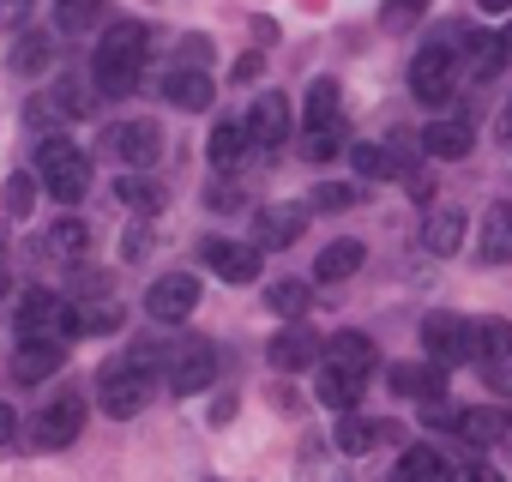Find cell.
Here are the masks:
<instances>
[{
	"instance_id": "20",
	"label": "cell",
	"mask_w": 512,
	"mask_h": 482,
	"mask_svg": "<svg viewBox=\"0 0 512 482\" xmlns=\"http://www.w3.org/2000/svg\"><path fill=\"white\" fill-rule=\"evenodd\" d=\"M247 139L253 145H284L290 139V103L284 97H260L247 115Z\"/></svg>"
},
{
	"instance_id": "47",
	"label": "cell",
	"mask_w": 512,
	"mask_h": 482,
	"mask_svg": "<svg viewBox=\"0 0 512 482\" xmlns=\"http://www.w3.org/2000/svg\"><path fill=\"white\" fill-rule=\"evenodd\" d=\"M181 55H187L193 67H205V61H211V37H187V43H181Z\"/></svg>"
},
{
	"instance_id": "9",
	"label": "cell",
	"mask_w": 512,
	"mask_h": 482,
	"mask_svg": "<svg viewBox=\"0 0 512 482\" xmlns=\"http://www.w3.org/2000/svg\"><path fill=\"white\" fill-rule=\"evenodd\" d=\"M103 145H109L127 169H151V163L163 157V127H157V121H145V115H139V121H115Z\"/></svg>"
},
{
	"instance_id": "18",
	"label": "cell",
	"mask_w": 512,
	"mask_h": 482,
	"mask_svg": "<svg viewBox=\"0 0 512 482\" xmlns=\"http://www.w3.org/2000/svg\"><path fill=\"white\" fill-rule=\"evenodd\" d=\"M470 145H476V127L470 121H428V133H422V151L440 157V163L470 157Z\"/></svg>"
},
{
	"instance_id": "40",
	"label": "cell",
	"mask_w": 512,
	"mask_h": 482,
	"mask_svg": "<svg viewBox=\"0 0 512 482\" xmlns=\"http://www.w3.org/2000/svg\"><path fill=\"white\" fill-rule=\"evenodd\" d=\"M7 211H13V217H31V211H37V175L19 169V175L7 181Z\"/></svg>"
},
{
	"instance_id": "12",
	"label": "cell",
	"mask_w": 512,
	"mask_h": 482,
	"mask_svg": "<svg viewBox=\"0 0 512 482\" xmlns=\"http://www.w3.org/2000/svg\"><path fill=\"white\" fill-rule=\"evenodd\" d=\"M422 338H428V356H434L440 368L476 362V356H470V320H458V314H428V320H422Z\"/></svg>"
},
{
	"instance_id": "52",
	"label": "cell",
	"mask_w": 512,
	"mask_h": 482,
	"mask_svg": "<svg viewBox=\"0 0 512 482\" xmlns=\"http://www.w3.org/2000/svg\"><path fill=\"white\" fill-rule=\"evenodd\" d=\"M500 43H506V55H512V25H506V37H500Z\"/></svg>"
},
{
	"instance_id": "23",
	"label": "cell",
	"mask_w": 512,
	"mask_h": 482,
	"mask_svg": "<svg viewBox=\"0 0 512 482\" xmlns=\"http://www.w3.org/2000/svg\"><path fill=\"white\" fill-rule=\"evenodd\" d=\"M392 434H398V422H368V416L344 410V422H338V452L362 458V452H374V446H380V440H392Z\"/></svg>"
},
{
	"instance_id": "11",
	"label": "cell",
	"mask_w": 512,
	"mask_h": 482,
	"mask_svg": "<svg viewBox=\"0 0 512 482\" xmlns=\"http://www.w3.org/2000/svg\"><path fill=\"white\" fill-rule=\"evenodd\" d=\"M302 229H308V205H290V199H278V205H260L253 211V248H290V241H302Z\"/></svg>"
},
{
	"instance_id": "24",
	"label": "cell",
	"mask_w": 512,
	"mask_h": 482,
	"mask_svg": "<svg viewBox=\"0 0 512 482\" xmlns=\"http://www.w3.org/2000/svg\"><path fill=\"white\" fill-rule=\"evenodd\" d=\"M247 145H253V139H247V121H217V127H211V145H205V151H211V169H223V175L241 169V163H247Z\"/></svg>"
},
{
	"instance_id": "38",
	"label": "cell",
	"mask_w": 512,
	"mask_h": 482,
	"mask_svg": "<svg viewBox=\"0 0 512 482\" xmlns=\"http://www.w3.org/2000/svg\"><path fill=\"white\" fill-rule=\"evenodd\" d=\"M398 476H446V458H440L434 446H410V452L398 458Z\"/></svg>"
},
{
	"instance_id": "25",
	"label": "cell",
	"mask_w": 512,
	"mask_h": 482,
	"mask_svg": "<svg viewBox=\"0 0 512 482\" xmlns=\"http://www.w3.org/2000/svg\"><path fill=\"white\" fill-rule=\"evenodd\" d=\"M362 260H368L362 241H332V248H320V260H314V278L320 284H344V278L362 272Z\"/></svg>"
},
{
	"instance_id": "29",
	"label": "cell",
	"mask_w": 512,
	"mask_h": 482,
	"mask_svg": "<svg viewBox=\"0 0 512 482\" xmlns=\"http://www.w3.org/2000/svg\"><path fill=\"white\" fill-rule=\"evenodd\" d=\"M115 199H121L127 211H139V217H157V211H163V187H157L151 175H121V181H115Z\"/></svg>"
},
{
	"instance_id": "46",
	"label": "cell",
	"mask_w": 512,
	"mask_h": 482,
	"mask_svg": "<svg viewBox=\"0 0 512 482\" xmlns=\"http://www.w3.org/2000/svg\"><path fill=\"white\" fill-rule=\"evenodd\" d=\"M205 205H211V211H235V205H241V193H235V187H223V181H217V187H211V193H205Z\"/></svg>"
},
{
	"instance_id": "19",
	"label": "cell",
	"mask_w": 512,
	"mask_h": 482,
	"mask_svg": "<svg viewBox=\"0 0 512 482\" xmlns=\"http://www.w3.org/2000/svg\"><path fill=\"white\" fill-rule=\"evenodd\" d=\"M43 254H49V260H61V266H79V260L91 254V229H85L79 217H61V223H49V235H43Z\"/></svg>"
},
{
	"instance_id": "35",
	"label": "cell",
	"mask_w": 512,
	"mask_h": 482,
	"mask_svg": "<svg viewBox=\"0 0 512 482\" xmlns=\"http://www.w3.org/2000/svg\"><path fill=\"white\" fill-rule=\"evenodd\" d=\"M320 121H338V85L332 79H314V91H308V127H320Z\"/></svg>"
},
{
	"instance_id": "6",
	"label": "cell",
	"mask_w": 512,
	"mask_h": 482,
	"mask_svg": "<svg viewBox=\"0 0 512 482\" xmlns=\"http://www.w3.org/2000/svg\"><path fill=\"white\" fill-rule=\"evenodd\" d=\"M79 428H85V398H79V392H55V398L37 410V422H31V446H37V452H61V446L79 440Z\"/></svg>"
},
{
	"instance_id": "27",
	"label": "cell",
	"mask_w": 512,
	"mask_h": 482,
	"mask_svg": "<svg viewBox=\"0 0 512 482\" xmlns=\"http://www.w3.org/2000/svg\"><path fill=\"white\" fill-rule=\"evenodd\" d=\"M320 356L338 362V368H350V374H368V368H374V338H368V332H338V338H326Z\"/></svg>"
},
{
	"instance_id": "7",
	"label": "cell",
	"mask_w": 512,
	"mask_h": 482,
	"mask_svg": "<svg viewBox=\"0 0 512 482\" xmlns=\"http://www.w3.org/2000/svg\"><path fill=\"white\" fill-rule=\"evenodd\" d=\"M211 380H217V344H211V338H187V344L169 356V392H175V398H199Z\"/></svg>"
},
{
	"instance_id": "48",
	"label": "cell",
	"mask_w": 512,
	"mask_h": 482,
	"mask_svg": "<svg viewBox=\"0 0 512 482\" xmlns=\"http://www.w3.org/2000/svg\"><path fill=\"white\" fill-rule=\"evenodd\" d=\"M13 434H19V410L0 404V446H13Z\"/></svg>"
},
{
	"instance_id": "2",
	"label": "cell",
	"mask_w": 512,
	"mask_h": 482,
	"mask_svg": "<svg viewBox=\"0 0 512 482\" xmlns=\"http://www.w3.org/2000/svg\"><path fill=\"white\" fill-rule=\"evenodd\" d=\"M37 181H43V193H49V199L79 205V199L91 193V157H85L73 139L49 133V139L37 145Z\"/></svg>"
},
{
	"instance_id": "37",
	"label": "cell",
	"mask_w": 512,
	"mask_h": 482,
	"mask_svg": "<svg viewBox=\"0 0 512 482\" xmlns=\"http://www.w3.org/2000/svg\"><path fill=\"white\" fill-rule=\"evenodd\" d=\"M362 193H356V181H326V187H314V205L308 211H350Z\"/></svg>"
},
{
	"instance_id": "26",
	"label": "cell",
	"mask_w": 512,
	"mask_h": 482,
	"mask_svg": "<svg viewBox=\"0 0 512 482\" xmlns=\"http://www.w3.org/2000/svg\"><path fill=\"white\" fill-rule=\"evenodd\" d=\"M470 356H476V362H500V356H512V320H500V314L470 320Z\"/></svg>"
},
{
	"instance_id": "32",
	"label": "cell",
	"mask_w": 512,
	"mask_h": 482,
	"mask_svg": "<svg viewBox=\"0 0 512 482\" xmlns=\"http://www.w3.org/2000/svg\"><path fill=\"white\" fill-rule=\"evenodd\" d=\"M49 61H55V37L25 31V37H19V49H13V73H25V79H31V73H43Z\"/></svg>"
},
{
	"instance_id": "21",
	"label": "cell",
	"mask_w": 512,
	"mask_h": 482,
	"mask_svg": "<svg viewBox=\"0 0 512 482\" xmlns=\"http://www.w3.org/2000/svg\"><path fill=\"white\" fill-rule=\"evenodd\" d=\"M392 392L434 404V398H446V368H440V362H434V368H422V362H398V368H392Z\"/></svg>"
},
{
	"instance_id": "31",
	"label": "cell",
	"mask_w": 512,
	"mask_h": 482,
	"mask_svg": "<svg viewBox=\"0 0 512 482\" xmlns=\"http://www.w3.org/2000/svg\"><path fill=\"white\" fill-rule=\"evenodd\" d=\"M308 302H314V290H308L302 278H278V284L266 290V308H272L278 320H296V314H308Z\"/></svg>"
},
{
	"instance_id": "4",
	"label": "cell",
	"mask_w": 512,
	"mask_h": 482,
	"mask_svg": "<svg viewBox=\"0 0 512 482\" xmlns=\"http://www.w3.org/2000/svg\"><path fill=\"white\" fill-rule=\"evenodd\" d=\"M19 338H61V344H73L79 338V308L61 302L55 290H31L19 302Z\"/></svg>"
},
{
	"instance_id": "45",
	"label": "cell",
	"mask_w": 512,
	"mask_h": 482,
	"mask_svg": "<svg viewBox=\"0 0 512 482\" xmlns=\"http://www.w3.org/2000/svg\"><path fill=\"white\" fill-rule=\"evenodd\" d=\"M488 380H494V392H500V398H512V356L488 362Z\"/></svg>"
},
{
	"instance_id": "22",
	"label": "cell",
	"mask_w": 512,
	"mask_h": 482,
	"mask_svg": "<svg viewBox=\"0 0 512 482\" xmlns=\"http://www.w3.org/2000/svg\"><path fill=\"white\" fill-rule=\"evenodd\" d=\"M458 440L470 446V452H482V446H494L500 434H506V410H494V404H476V410H458Z\"/></svg>"
},
{
	"instance_id": "39",
	"label": "cell",
	"mask_w": 512,
	"mask_h": 482,
	"mask_svg": "<svg viewBox=\"0 0 512 482\" xmlns=\"http://www.w3.org/2000/svg\"><path fill=\"white\" fill-rule=\"evenodd\" d=\"M350 157H356V175H368V181H386V175H392V169H386V145L356 139V145H350Z\"/></svg>"
},
{
	"instance_id": "43",
	"label": "cell",
	"mask_w": 512,
	"mask_h": 482,
	"mask_svg": "<svg viewBox=\"0 0 512 482\" xmlns=\"http://www.w3.org/2000/svg\"><path fill=\"white\" fill-rule=\"evenodd\" d=\"M31 7H37V0H0V31H25Z\"/></svg>"
},
{
	"instance_id": "17",
	"label": "cell",
	"mask_w": 512,
	"mask_h": 482,
	"mask_svg": "<svg viewBox=\"0 0 512 482\" xmlns=\"http://www.w3.org/2000/svg\"><path fill=\"white\" fill-rule=\"evenodd\" d=\"M163 97H169L175 109H187V115L211 109V79H205V67H175V73H163Z\"/></svg>"
},
{
	"instance_id": "30",
	"label": "cell",
	"mask_w": 512,
	"mask_h": 482,
	"mask_svg": "<svg viewBox=\"0 0 512 482\" xmlns=\"http://www.w3.org/2000/svg\"><path fill=\"white\" fill-rule=\"evenodd\" d=\"M103 19V0H55V31L61 37H85Z\"/></svg>"
},
{
	"instance_id": "10",
	"label": "cell",
	"mask_w": 512,
	"mask_h": 482,
	"mask_svg": "<svg viewBox=\"0 0 512 482\" xmlns=\"http://www.w3.org/2000/svg\"><path fill=\"white\" fill-rule=\"evenodd\" d=\"M199 260H205L223 284H253V278H260V248H253V241H223V235H211V241H199Z\"/></svg>"
},
{
	"instance_id": "34",
	"label": "cell",
	"mask_w": 512,
	"mask_h": 482,
	"mask_svg": "<svg viewBox=\"0 0 512 482\" xmlns=\"http://www.w3.org/2000/svg\"><path fill=\"white\" fill-rule=\"evenodd\" d=\"M338 151H344V127H338V121H320V127H308V145H302V157L326 163V157H338Z\"/></svg>"
},
{
	"instance_id": "41",
	"label": "cell",
	"mask_w": 512,
	"mask_h": 482,
	"mask_svg": "<svg viewBox=\"0 0 512 482\" xmlns=\"http://www.w3.org/2000/svg\"><path fill=\"white\" fill-rule=\"evenodd\" d=\"M422 13H428V0H392V7L380 13V25H386V31H410Z\"/></svg>"
},
{
	"instance_id": "14",
	"label": "cell",
	"mask_w": 512,
	"mask_h": 482,
	"mask_svg": "<svg viewBox=\"0 0 512 482\" xmlns=\"http://www.w3.org/2000/svg\"><path fill=\"white\" fill-rule=\"evenodd\" d=\"M61 362H67V344H61V338H19L13 380H19V386H43Z\"/></svg>"
},
{
	"instance_id": "36",
	"label": "cell",
	"mask_w": 512,
	"mask_h": 482,
	"mask_svg": "<svg viewBox=\"0 0 512 482\" xmlns=\"http://www.w3.org/2000/svg\"><path fill=\"white\" fill-rule=\"evenodd\" d=\"M416 157H422V139H410V133H392V139H386V169H392V175H410Z\"/></svg>"
},
{
	"instance_id": "3",
	"label": "cell",
	"mask_w": 512,
	"mask_h": 482,
	"mask_svg": "<svg viewBox=\"0 0 512 482\" xmlns=\"http://www.w3.org/2000/svg\"><path fill=\"white\" fill-rule=\"evenodd\" d=\"M151 392H157V368H145V362H133V356H115V362L97 374V404H103V416H115V422L139 416V410L151 404Z\"/></svg>"
},
{
	"instance_id": "49",
	"label": "cell",
	"mask_w": 512,
	"mask_h": 482,
	"mask_svg": "<svg viewBox=\"0 0 512 482\" xmlns=\"http://www.w3.org/2000/svg\"><path fill=\"white\" fill-rule=\"evenodd\" d=\"M494 139L512 145V97H506V109H500V121H494Z\"/></svg>"
},
{
	"instance_id": "15",
	"label": "cell",
	"mask_w": 512,
	"mask_h": 482,
	"mask_svg": "<svg viewBox=\"0 0 512 482\" xmlns=\"http://www.w3.org/2000/svg\"><path fill=\"white\" fill-rule=\"evenodd\" d=\"M362 386H368V374H350V368H338V362H320V380H314V398L326 404V410H356L362 404Z\"/></svg>"
},
{
	"instance_id": "28",
	"label": "cell",
	"mask_w": 512,
	"mask_h": 482,
	"mask_svg": "<svg viewBox=\"0 0 512 482\" xmlns=\"http://www.w3.org/2000/svg\"><path fill=\"white\" fill-rule=\"evenodd\" d=\"M422 241H428V254H458L464 248V211H434L428 217V229H422Z\"/></svg>"
},
{
	"instance_id": "42",
	"label": "cell",
	"mask_w": 512,
	"mask_h": 482,
	"mask_svg": "<svg viewBox=\"0 0 512 482\" xmlns=\"http://www.w3.org/2000/svg\"><path fill=\"white\" fill-rule=\"evenodd\" d=\"M145 254H151V223L139 217V223L121 235V260H145Z\"/></svg>"
},
{
	"instance_id": "33",
	"label": "cell",
	"mask_w": 512,
	"mask_h": 482,
	"mask_svg": "<svg viewBox=\"0 0 512 482\" xmlns=\"http://www.w3.org/2000/svg\"><path fill=\"white\" fill-rule=\"evenodd\" d=\"M500 67H506V43L476 31V43H470V73H476V79H494Z\"/></svg>"
},
{
	"instance_id": "13",
	"label": "cell",
	"mask_w": 512,
	"mask_h": 482,
	"mask_svg": "<svg viewBox=\"0 0 512 482\" xmlns=\"http://www.w3.org/2000/svg\"><path fill=\"white\" fill-rule=\"evenodd\" d=\"M476 260L482 266H512V199H494L476 229Z\"/></svg>"
},
{
	"instance_id": "8",
	"label": "cell",
	"mask_w": 512,
	"mask_h": 482,
	"mask_svg": "<svg viewBox=\"0 0 512 482\" xmlns=\"http://www.w3.org/2000/svg\"><path fill=\"white\" fill-rule=\"evenodd\" d=\"M193 308H199V278H193V272H163V278L145 290V314H151L157 326H181Z\"/></svg>"
},
{
	"instance_id": "50",
	"label": "cell",
	"mask_w": 512,
	"mask_h": 482,
	"mask_svg": "<svg viewBox=\"0 0 512 482\" xmlns=\"http://www.w3.org/2000/svg\"><path fill=\"white\" fill-rule=\"evenodd\" d=\"M13 290V266H7V248H0V296Z\"/></svg>"
},
{
	"instance_id": "1",
	"label": "cell",
	"mask_w": 512,
	"mask_h": 482,
	"mask_svg": "<svg viewBox=\"0 0 512 482\" xmlns=\"http://www.w3.org/2000/svg\"><path fill=\"white\" fill-rule=\"evenodd\" d=\"M145 43H151V31L139 19H115L103 31L97 55H91V85L103 97H133L139 91V73H145Z\"/></svg>"
},
{
	"instance_id": "16",
	"label": "cell",
	"mask_w": 512,
	"mask_h": 482,
	"mask_svg": "<svg viewBox=\"0 0 512 482\" xmlns=\"http://www.w3.org/2000/svg\"><path fill=\"white\" fill-rule=\"evenodd\" d=\"M320 350H326V338H320V332H302V326H290V332H278V338H272V368H278V374L314 368V362H320Z\"/></svg>"
},
{
	"instance_id": "44",
	"label": "cell",
	"mask_w": 512,
	"mask_h": 482,
	"mask_svg": "<svg viewBox=\"0 0 512 482\" xmlns=\"http://www.w3.org/2000/svg\"><path fill=\"white\" fill-rule=\"evenodd\" d=\"M404 181H410V199H416V205H428V199L440 193V187H434V175H422V169H410Z\"/></svg>"
},
{
	"instance_id": "51",
	"label": "cell",
	"mask_w": 512,
	"mask_h": 482,
	"mask_svg": "<svg viewBox=\"0 0 512 482\" xmlns=\"http://www.w3.org/2000/svg\"><path fill=\"white\" fill-rule=\"evenodd\" d=\"M482 13H512V0H476Z\"/></svg>"
},
{
	"instance_id": "5",
	"label": "cell",
	"mask_w": 512,
	"mask_h": 482,
	"mask_svg": "<svg viewBox=\"0 0 512 482\" xmlns=\"http://www.w3.org/2000/svg\"><path fill=\"white\" fill-rule=\"evenodd\" d=\"M452 91H458V49H446V43L416 49V61H410V97L452 103Z\"/></svg>"
}]
</instances>
